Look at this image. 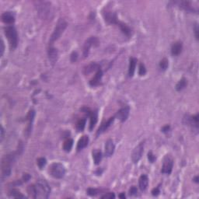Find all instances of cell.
<instances>
[{
  "mask_svg": "<svg viewBox=\"0 0 199 199\" xmlns=\"http://www.w3.org/2000/svg\"><path fill=\"white\" fill-rule=\"evenodd\" d=\"M35 198L46 199L48 198L50 193H51V188L45 180L40 179L37 181L35 185Z\"/></svg>",
  "mask_w": 199,
  "mask_h": 199,
  "instance_id": "1",
  "label": "cell"
},
{
  "mask_svg": "<svg viewBox=\"0 0 199 199\" xmlns=\"http://www.w3.org/2000/svg\"><path fill=\"white\" fill-rule=\"evenodd\" d=\"M35 6L42 20H49L51 18L52 9L51 2L46 1H37L35 2Z\"/></svg>",
  "mask_w": 199,
  "mask_h": 199,
  "instance_id": "2",
  "label": "cell"
},
{
  "mask_svg": "<svg viewBox=\"0 0 199 199\" xmlns=\"http://www.w3.org/2000/svg\"><path fill=\"white\" fill-rule=\"evenodd\" d=\"M15 156L13 154H9L5 156L2 160V179L8 178L11 173L12 163L14 161Z\"/></svg>",
  "mask_w": 199,
  "mask_h": 199,
  "instance_id": "3",
  "label": "cell"
},
{
  "mask_svg": "<svg viewBox=\"0 0 199 199\" xmlns=\"http://www.w3.org/2000/svg\"><path fill=\"white\" fill-rule=\"evenodd\" d=\"M5 35L9 40L11 49H15L18 44V36L16 28L13 26H6L5 28Z\"/></svg>",
  "mask_w": 199,
  "mask_h": 199,
  "instance_id": "4",
  "label": "cell"
},
{
  "mask_svg": "<svg viewBox=\"0 0 199 199\" xmlns=\"http://www.w3.org/2000/svg\"><path fill=\"white\" fill-rule=\"evenodd\" d=\"M50 175L55 179H62L65 174V168L62 163H54L49 167Z\"/></svg>",
  "mask_w": 199,
  "mask_h": 199,
  "instance_id": "5",
  "label": "cell"
},
{
  "mask_svg": "<svg viewBox=\"0 0 199 199\" xmlns=\"http://www.w3.org/2000/svg\"><path fill=\"white\" fill-rule=\"evenodd\" d=\"M66 27H67L66 22H65L63 19H60V20H59V22H58L55 28H54V32H53V34H51V37H50L49 43L52 44L53 42L57 40L58 39L61 37V35H62V33L64 32V31H65Z\"/></svg>",
  "mask_w": 199,
  "mask_h": 199,
  "instance_id": "6",
  "label": "cell"
},
{
  "mask_svg": "<svg viewBox=\"0 0 199 199\" xmlns=\"http://www.w3.org/2000/svg\"><path fill=\"white\" fill-rule=\"evenodd\" d=\"M83 112L86 113L89 117H90V130L92 131L93 128H94L95 125H96L97 122V111H90V108L88 107H83L82 108Z\"/></svg>",
  "mask_w": 199,
  "mask_h": 199,
  "instance_id": "7",
  "label": "cell"
},
{
  "mask_svg": "<svg viewBox=\"0 0 199 199\" xmlns=\"http://www.w3.org/2000/svg\"><path fill=\"white\" fill-rule=\"evenodd\" d=\"M143 149L144 142H142L135 148L134 150H133L132 156H131V159H132L133 163H137L140 160V159L142 158V153H143Z\"/></svg>",
  "mask_w": 199,
  "mask_h": 199,
  "instance_id": "8",
  "label": "cell"
},
{
  "mask_svg": "<svg viewBox=\"0 0 199 199\" xmlns=\"http://www.w3.org/2000/svg\"><path fill=\"white\" fill-rule=\"evenodd\" d=\"M173 160L170 156H167L164 158L163 163L162 167V172L163 173H166V174H170L173 170Z\"/></svg>",
  "mask_w": 199,
  "mask_h": 199,
  "instance_id": "9",
  "label": "cell"
},
{
  "mask_svg": "<svg viewBox=\"0 0 199 199\" xmlns=\"http://www.w3.org/2000/svg\"><path fill=\"white\" fill-rule=\"evenodd\" d=\"M98 41L97 38L96 37H90L88 40L86 41L85 45H84L83 47V56L84 58L87 57L89 54V52H90V49L93 45H95V46H97Z\"/></svg>",
  "mask_w": 199,
  "mask_h": 199,
  "instance_id": "10",
  "label": "cell"
},
{
  "mask_svg": "<svg viewBox=\"0 0 199 199\" xmlns=\"http://www.w3.org/2000/svg\"><path fill=\"white\" fill-rule=\"evenodd\" d=\"M104 16L105 21L107 22L108 23H111V24H117L118 21H117V15L115 12H111V11H106L103 13Z\"/></svg>",
  "mask_w": 199,
  "mask_h": 199,
  "instance_id": "11",
  "label": "cell"
},
{
  "mask_svg": "<svg viewBox=\"0 0 199 199\" xmlns=\"http://www.w3.org/2000/svg\"><path fill=\"white\" fill-rule=\"evenodd\" d=\"M129 107H125L121 108V109H120L117 111V113L116 114V117L121 122L125 121L128 117V115H129Z\"/></svg>",
  "mask_w": 199,
  "mask_h": 199,
  "instance_id": "12",
  "label": "cell"
},
{
  "mask_svg": "<svg viewBox=\"0 0 199 199\" xmlns=\"http://www.w3.org/2000/svg\"><path fill=\"white\" fill-rule=\"evenodd\" d=\"M114 149L115 146H114V142L111 139H108L105 144V156L107 157L112 156L114 152Z\"/></svg>",
  "mask_w": 199,
  "mask_h": 199,
  "instance_id": "13",
  "label": "cell"
},
{
  "mask_svg": "<svg viewBox=\"0 0 199 199\" xmlns=\"http://www.w3.org/2000/svg\"><path fill=\"white\" fill-rule=\"evenodd\" d=\"M2 20L6 24H12L15 21V17L11 12H6L2 14Z\"/></svg>",
  "mask_w": 199,
  "mask_h": 199,
  "instance_id": "14",
  "label": "cell"
},
{
  "mask_svg": "<svg viewBox=\"0 0 199 199\" xmlns=\"http://www.w3.org/2000/svg\"><path fill=\"white\" fill-rule=\"evenodd\" d=\"M48 59L51 61V62L52 64L55 63L56 61L58 60V56H59V52H58V50L56 48H53V47H50L48 48Z\"/></svg>",
  "mask_w": 199,
  "mask_h": 199,
  "instance_id": "15",
  "label": "cell"
},
{
  "mask_svg": "<svg viewBox=\"0 0 199 199\" xmlns=\"http://www.w3.org/2000/svg\"><path fill=\"white\" fill-rule=\"evenodd\" d=\"M102 76H103V72H102L101 68H100L97 71L94 77L90 81V85L92 86V87H96V86H97L98 84L100 83V80H101Z\"/></svg>",
  "mask_w": 199,
  "mask_h": 199,
  "instance_id": "16",
  "label": "cell"
},
{
  "mask_svg": "<svg viewBox=\"0 0 199 199\" xmlns=\"http://www.w3.org/2000/svg\"><path fill=\"white\" fill-rule=\"evenodd\" d=\"M114 118H115L114 117H110V118L108 119L106 122H104V123H103V125L100 127L99 129H98L97 132V135H99L102 134L103 132H104V131H106V130L107 129V128H109L111 125H112V123L114 121Z\"/></svg>",
  "mask_w": 199,
  "mask_h": 199,
  "instance_id": "17",
  "label": "cell"
},
{
  "mask_svg": "<svg viewBox=\"0 0 199 199\" xmlns=\"http://www.w3.org/2000/svg\"><path fill=\"white\" fill-rule=\"evenodd\" d=\"M149 184V178L146 175L143 174L139 178V188L141 191H145L146 190L147 187H148Z\"/></svg>",
  "mask_w": 199,
  "mask_h": 199,
  "instance_id": "18",
  "label": "cell"
},
{
  "mask_svg": "<svg viewBox=\"0 0 199 199\" xmlns=\"http://www.w3.org/2000/svg\"><path fill=\"white\" fill-rule=\"evenodd\" d=\"M183 45L182 43L180 41H177L175 43H173V45H172L171 48V53L173 55H178L181 53L182 51Z\"/></svg>",
  "mask_w": 199,
  "mask_h": 199,
  "instance_id": "19",
  "label": "cell"
},
{
  "mask_svg": "<svg viewBox=\"0 0 199 199\" xmlns=\"http://www.w3.org/2000/svg\"><path fill=\"white\" fill-rule=\"evenodd\" d=\"M89 143V137L87 135H83L81 137V139H79V142L77 144V150L78 151H80V150L83 149L84 148L88 145Z\"/></svg>",
  "mask_w": 199,
  "mask_h": 199,
  "instance_id": "20",
  "label": "cell"
},
{
  "mask_svg": "<svg viewBox=\"0 0 199 199\" xmlns=\"http://www.w3.org/2000/svg\"><path fill=\"white\" fill-rule=\"evenodd\" d=\"M136 64H137V59L135 58H131L129 59V66H128V76L132 77L135 71Z\"/></svg>",
  "mask_w": 199,
  "mask_h": 199,
  "instance_id": "21",
  "label": "cell"
},
{
  "mask_svg": "<svg viewBox=\"0 0 199 199\" xmlns=\"http://www.w3.org/2000/svg\"><path fill=\"white\" fill-rule=\"evenodd\" d=\"M99 69H100V65H98L97 63L93 62V63L90 64V65H87V66L84 69V73H85L86 75H89L90 73H93V71L97 72Z\"/></svg>",
  "mask_w": 199,
  "mask_h": 199,
  "instance_id": "22",
  "label": "cell"
},
{
  "mask_svg": "<svg viewBox=\"0 0 199 199\" xmlns=\"http://www.w3.org/2000/svg\"><path fill=\"white\" fill-rule=\"evenodd\" d=\"M117 25L119 26V27H120L121 31H122V33L125 34L127 37H130V36L131 35V28L128 26V25L122 23V22H119V21L118 23H117Z\"/></svg>",
  "mask_w": 199,
  "mask_h": 199,
  "instance_id": "23",
  "label": "cell"
},
{
  "mask_svg": "<svg viewBox=\"0 0 199 199\" xmlns=\"http://www.w3.org/2000/svg\"><path fill=\"white\" fill-rule=\"evenodd\" d=\"M102 156H102V153L100 150H94V151H93V158L96 165H98L101 162Z\"/></svg>",
  "mask_w": 199,
  "mask_h": 199,
  "instance_id": "24",
  "label": "cell"
},
{
  "mask_svg": "<svg viewBox=\"0 0 199 199\" xmlns=\"http://www.w3.org/2000/svg\"><path fill=\"white\" fill-rule=\"evenodd\" d=\"M9 196L12 197V198H26V196L23 195L20 191L17 190V189H12V190L9 191Z\"/></svg>",
  "mask_w": 199,
  "mask_h": 199,
  "instance_id": "25",
  "label": "cell"
},
{
  "mask_svg": "<svg viewBox=\"0 0 199 199\" xmlns=\"http://www.w3.org/2000/svg\"><path fill=\"white\" fill-rule=\"evenodd\" d=\"M73 140L72 139H68L67 140L65 141L63 144V149L64 151L69 152L71 151L72 148H73Z\"/></svg>",
  "mask_w": 199,
  "mask_h": 199,
  "instance_id": "26",
  "label": "cell"
},
{
  "mask_svg": "<svg viewBox=\"0 0 199 199\" xmlns=\"http://www.w3.org/2000/svg\"><path fill=\"white\" fill-rule=\"evenodd\" d=\"M187 84V79H186L185 78H182V79H181V80L177 83L176 90H178V91H181V90H182L183 89L185 88Z\"/></svg>",
  "mask_w": 199,
  "mask_h": 199,
  "instance_id": "27",
  "label": "cell"
},
{
  "mask_svg": "<svg viewBox=\"0 0 199 199\" xmlns=\"http://www.w3.org/2000/svg\"><path fill=\"white\" fill-rule=\"evenodd\" d=\"M86 121H87L86 118H81L78 121L77 124H76V129L78 130V131H83L86 126Z\"/></svg>",
  "mask_w": 199,
  "mask_h": 199,
  "instance_id": "28",
  "label": "cell"
},
{
  "mask_svg": "<svg viewBox=\"0 0 199 199\" xmlns=\"http://www.w3.org/2000/svg\"><path fill=\"white\" fill-rule=\"evenodd\" d=\"M169 66V62L167 59H163L160 61L159 62V67L162 70H166Z\"/></svg>",
  "mask_w": 199,
  "mask_h": 199,
  "instance_id": "29",
  "label": "cell"
},
{
  "mask_svg": "<svg viewBox=\"0 0 199 199\" xmlns=\"http://www.w3.org/2000/svg\"><path fill=\"white\" fill-rule=\"evenodd\" d=\"M27 192L29 194L31 198H35L36 194H35V186L34 185H30L27 188Z\"/></svg>",
  "mask_w": 199,
  "mask_h": 199,
  "instance_id": "30",
  "label": "cell"
},
{
  "mask_svg": "<svg viewBox=\"0 0 199 199\" xmlns=\"http://www.w3.org/2000/svg\"><path fill=\"white\" fill-rule=\"evenodd\" d=\"M37 166L39 167V168L43 169V167H45V166L46 165V163H47L46 159L44 157L39 158V159L37 160Z\"/></svg>",
  "mask_w": 199,
  "mask_h": 199,
  "instance_id": "31",
  "label": "cell"
},
{
  "mask_svg": "<svg viewBox=\"0 0 199 199\" xmlns=\"http://www.w3.org/2000/svg\"><path fill=\"white\" fill-rule=\"evenodd\" d=\"M87 194L90 196H96L98 195V190L95 188H88L87 191Z\"/></svg>",
  "mask_w": 199,
  "mask_h": 199,
  "instance_id": "32",
  "label": "cell"
},
{
  "mask_svg": "<svg viewBox=\"0 0 199 199\" xmlns=\"http://www.w3.org/2000/svg\"><path fill=\"white\" fill-rule=\"evenodd\" d=\"M145 73H146V69H145V65H144V64L141 63L140 65H139V76H144Z\"/></svg>",
  "mask_w": 199,
  "mask_h": 199,
  "instance_id": "33",
  "label": "cell"
},
{
  "mask_svg": "<svg viewBox=\"0 0 199 199\" xmlns=\"http://www.w3.org/2000/svg\"><path fill=\"white\" fill-rule=\"evenodd\" d=\"M102 199H114L115 198V195L112 192H109V193L105 194L104 195L101 196Z\"/></svg>",
  "mask_w": 199,
  "mask_h": 199,
  "instance_id": "34",
  "label": "cell"
},
{
  "mask_svg": "<svg viewBox=\"0 0 199 199\" xmlns=\"http://www.w3.org/2000/svg\"><path fill=\"white\" fill-rule=\"evenodd\" d=\"M148 159H149V162L154 163L156 158V156H155L153 154V153H152V152H149V153H148Z\"/></svg>",
  "mask_w": 199,
  "mask_h": 199,
  "instance_id": "35",
  "label": "cell"
},
{
  "mask_svg": "<svg viewBox=\"0 0 199 199\" xmlns=\"http://www.w3.org/2000/svg\"><path fill=\"white\" fill-rule=\"evenodd\" d=\"M138 193V190H137V187L133 186L130 188L129 190V195H135Z\"/></svg>",
  "mask_w": 199,
  "mask_h": 199,
  "instance_id": "36",
  "label": "cell"
},
{
  "mask_svg": "<svg viewBox=\"0 0 199 199\" xmlns=\"http://www.w3.org/2000/svg\"><path fill=\"white\" fill-rule=\"evenodd\" d=\"M77 59H78L77 52L74 51V52L72 53V54H71V61H72V62H75L76 60H77Z\"/></svg>",
  "mask_w": 199,
  "mask_h": 199,
  "instance_id": "37",
  "label": "cell"
},
{
  "mask_svg": "<svg viewBox=\"0 0 199 199\" xmlns=\"http://www.w3.org/2000/svg\"><path fill=\"white\" fill-rule=\"evenodd\" d=\"M160 193V191H159V187H156V188L153 189V191H152V194H153V196H157Z\"/></svg>",
  "mask_w": 199,
  "mask_h": 199,
  "instance_id": "38",
  "label": "cell"
},
{
  "mask_svg": "<svg viewBox=\"0 0 199 199\" xmlns=\"http://www.w3.org/2000/svg\"><path fill=\"white\" fill-rule=\"evenodd\" d=\"M22 179L23 180V181H24V182H27V181H29L30 179H31V176H30L28 173H24Z\"/></svg>",
  "mask_w": 199,
  "mask_h": 199,
  "instance_id": "39",
  "label": "cell"
},
{
  "mask_svg": "<svg viewBox=\"0 0 199 199\" xmlns=\"http://www.w3.org/2000/svg\"><path fill=\"white\" fill-rule=\"evenodd\" d=\"M170 125H166V126L163 127L162 131H163V132H167V131H169V130H170Z\"/></svg>",
  "mask_w": 199,
  "mask_h": 199,
  "instance_id": "40",
  "label": "cell"
},
{
  "mask_svg": "<svg viewBox=\"0 0 199 199\" xmlns=\"http://www.w3.org/2000/svg\"><path fill=\"white\" fill-rule=\"evenodd\" d=\"M195 37H196L197 39H198V25H195Z\"/></svg>",
  "mask_w": 199,
  "mask_h": 199,
  "instance_id": "41",
  "label": "cell"
},
{
  "mask_svg": "<svg viewBox=\"0 0 199 199\" xmlns=\"http://www.w3.org/2000/svg\"><path fill=\"white\" fill-rule=\"evenodd\" d=\"M3 52H4V43H3V40H2V42H1V55H2Z\"/></svg>",
  "mask_w": 199,
  "mask_h": 199,
  "instance_id": "42",
  "label": "cell"
},
{
  "mask_svg": "<svg viewBox=\"0 0 199 199\" xmlns=\"http://www.w3.org/2000/svg\"><path fill=\"white\" fill-rule=\"evenodd\" d=\"M3 138H4V129H3V128L2 127L1 128V141H2Z\"/></svg>",
  "mask_w": 199,
  "mask_h": 199,
  "instance_id": "43",
  "label": "cell"
},
{
  "mask_svg": "<svg viewBox=\"0 0 199 199\" xmlns=\"http://www.w3.org/2000/svg\"><path fill=\"white\" fill-rule=\"evenodd\" d=\"M119 198H124L125 199V198H126V197H125V193H122V194H121L120 195H119Z\"/></svg>",
  "mask_w": 199,
  "mask_h": 199,
  "instance_id": "44",
  "label": "cell"
},
{
  "mask_svg": "<svg viewBox=\"0 0 199 199\" xmlns=\"http://www.w3.org/2000/svg\"><path fill=\"white\" fill-rule=\"evenodd\" d=\"M198 180H199V178H198V176H196L195 177V178H194V180L193 181H195V182H196V183H198Z\"/></svg>",
  "mask_w": 199,
  "mask_h": 199,
  "instance_id": "45",
  "label": "cell"
}]
</instances>
